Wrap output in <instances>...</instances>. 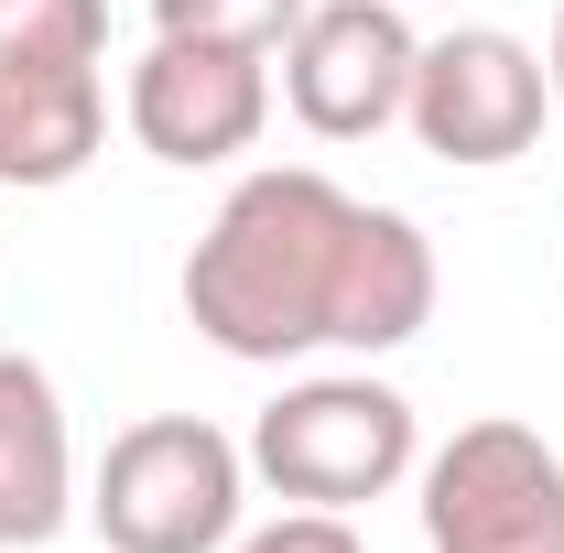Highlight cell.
Returning a JSON list of instances; mask_svg holds the SVG:
<instances>
[{
    "label": "cell",
    "mask_w": 564,
    "mask_h": 553,
    "mask_svg": "<svg viewBox=\"0 0 564 553\" xmlns=\"http://www.w3.org/2000/svg\"><path fill=\"white\" fill-rule=\"evenodd\" d=\"M250 510V445H228L207 413H141L109 434L87 521L109 553H228Z\"/></svg>",
    "instance_id": "obj_2"
},
{
    "label": "cell",
    "mask_w": 564,
    "mask_h": 553,
    "mask_svg": "<svg viewBox=\"0 0 564 553\" xmlns=\"http://www.w3.org/2000/svg\"><path fill=\"white\" fill-rule=\"evenodd\" d=\"M185 326L217 358H391L434 326V239L402 207H369L315 163H261L228 185V207L207 217V239L185 250Z\"/></svg>",
    "instance_id": "obj_1"
},
{
    "label": "cell",
    "mask_w": 564,
    "mask_h": 553,
    "mask_svg": "<svg viewBox=\"0 0 564 553\" xmlns=\"http://www.w3.org/2000/svg\"><path fill=\"white\" fill-rule=\"evenodd\" d=\"M423 467V423L391 380L369 369H326L293 380L272 413L250 423V478L293 499V510H369Z\"/></svg>",
    "instance_id": "obj_3"
},
{
    "label": "cell",
    "mask_w": 564,
    "mask_h": 553,
    "mask_svg": "<svg viewBox=\"0 0 564 553\" xmlns=\"http://www.w3.org/2000/svg\"><path fill=\"white\" fill-rule=\"evenodd\" d=\"M120 120H131V141L152 163H174V174L239 163L250 141L272 131V55L207 44V33H152L131 87H120Z\"/></svg>",
    "instance_id": "obj_6"
},
{
    "label": "cell",
    "mask_w": 564,
    "mask_h": 553,
    "mask_svg": "<svg viewBox=\"0 0 564 553\" xmlns=\"http://www.w3.org/2000/svg\"><path fill=\"white\" fill-rule=\"evenodd\" d=\"M543 109H554V76L543 55L521 44V33H499V22H456V33H434L413 66V141L434 163H456V174H499V163H521L532 141H543Z\"/></svg>",
    "instance_id": "obj_5"
},
{
    "label": "cell",
    "mask_w": 564,
    "mask_h": 553,
    "mask_svg": "<svg viewBox=\"0 0 564 553\" xmlns=\"http://www.w3.org/2000/svg\"><path fill=\"white\" fill-rule=\"evenodd\" d=\"M423 33L402 0H304V22L282 33V109L315 141H380L413 109Z\"/></svg>",
    "instance_id": "obj_7"
},
{
    "label": "cell",
    "mask_w": 564,
    "mask_h": 553,
    "mask_svg": "<svg viewBox=\"0 0 564 553\" xmlns=\"http://www.w3.org/2000/svg\"><path fill=\"white\" fill-rule=\"evenodd\" d=\"M423 478V553H564V456L532 423H456Z\"/></svg>",
    "instance_id": "obj_4"
},
{
    "label": "cell",
    "mask_w": 564,
    "mask_h": 553,
    "mask_svg": "<svg viewBox=\"0 0 564 553\" xmlns=\"http://www.w3.org/2000/svg\"><path fill=\"white\" fill-rule=\"evenodd\" d=\"M76 521V434L44 358L0 347V553H33Z\"/></svg>",
    "instance_id": "obj_8"
},
{
    "label": "cell",
    "mask_w": 564,
    "mask_h": 553,
    "mask_svg": "<svg viewBox=\"0 0 564 553\" xmlns=\"http://www.w3.org/2000/svg\"><path fill=\"white\" fill-rule=\"evenodd\" d=\"M293 22H304V0H152V33H207V44H250V55H282Z\"/></svg>",
    "instance_id": "obj_11"
},
{
    "label": "cell",
    "mask_w": 564,
    "mask_h": 553,
    "mask_svg": "<svg viewBox=\"0 0 564 553\" xmlns=\"http://www.w3.org/2000/svg\"><path fill=\"white\" fill-rule=\"evenodd\" d=\"M543 76H554V98H564V11H554V44H543Z\"/></svg>",
    "instance_id": "obj_13"
},
{
    "label": "cell",
    "mask_w": 564,
    "mask_h": 553,
    "mask_svg": "<svg viewBox=\"0 0 564 553\" xmlns=\"http://www.w3.org/2000/svg\"><path fill=\"white\" fill-rule=\"evenodd\" d=\"M109 141V87L98 66H0V185L55 196Z\"/></svg>",
    "instance_id": "obj_9"
},
{
    "label": "cell",
    "mask_w": 564,
    "mask_h": 553,
    "mask_svg": "<svg viewBox=\"0 0 564 553\" xmlns=\"http://www.w3.org/2000/svg\"><path fill=\"white\" fill-rule=\"evenodd\" d=\"M228 553H369V543H358L348 510H282V521H261V532H239Z\"/></svg>",
    "instance_id": "obj_12"
},
{
    "label": "cell",
    "mask_w": 564,
    "mask_h": 553,
    "mask_svg": "<svg viewBox=\"0 0 564 553\" xmlns=\"http://www.w3.org/2000/svg\"><path fill=\"white\" fill-rule=\"evenodd\" d=\"M109 0H0V66H98Z\"/></svg>",
    "instance_id": "obj_10"
}]
</instances>
